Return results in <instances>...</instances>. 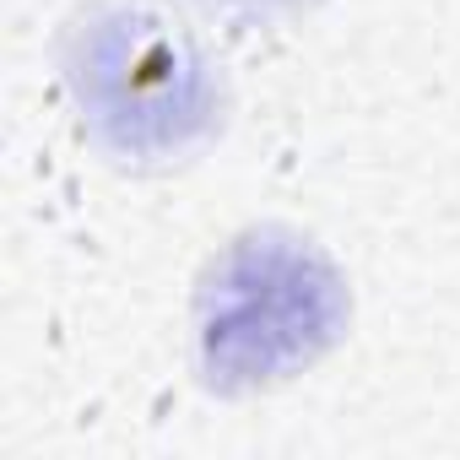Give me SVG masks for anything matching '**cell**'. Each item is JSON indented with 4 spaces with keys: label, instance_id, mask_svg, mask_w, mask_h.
<instances>
[{
    "label": "cell",
    "instance_id": "obj_1",
    "mask_svg": "<svg viewBox=\"0 0 460 460\" xmlns=\"http://www.w3.org/2000/svg\"><path fill=\"white\" fill-rule=\"evenodd\" d=\"M336 320L331 282H309L298 255H250L217 288V320L206 331L211 368L266 379L282 363L309 358Z\"/></svg>",
    "mask_w": 460,
    "mask_h": 460
},
{
    "label": "cell",
    "instance_id": "obj_2",
    "mask_svg": "<svg viewBox=\"0 0 460 460\" xmlns=\"http://www.w3.org/2000/svg\"><path fill=\"white\" fill-rule=\"evenodd\" d=\"M87 87L103 119L130 125V136L157 130L163 141H173L179 125L195 114V71L163 33H152V22H114L93 49Z\"/></svg>",
    "mask_w": 460,
    "mask_h": 460
}]
</instances>
